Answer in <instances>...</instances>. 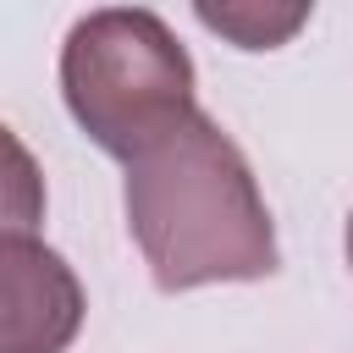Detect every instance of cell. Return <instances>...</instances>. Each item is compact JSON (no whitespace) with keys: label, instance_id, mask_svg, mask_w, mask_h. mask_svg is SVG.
I'll use <instances>...</instances> for the list:
<instances>
[{"label":"cell","instance_id":"5","mask_svg":"<svg viewBox=\"0 0 353 353\" xmlns=\"http://www.w3.org/2000/svg\"><path fill=\"white\" fill-rule=\"evenodd\" d=\"M199 22L237 50H276L309 22V6H199Z\"/></svg>","mask_w":353,"mask_h":353},{"label":"cell","instance_id":"2","mask_svg":"<svg viewBox=\"0 0 353 353\" xmlns=\"http://www.w3.org/2000/svg\"><path fill=\"white\" fill-rule=\"evenodd\" d=\"M61 94L83 138L121 165L199 110L188 50L143 6H105L72 22L61 44Z\"/></svg>","mask_w":353,"mask_h":353},{"label":"cell","instance_id":"3","mask_svg":"<svg viewBox=\"0 0 353 353\" xmlns=\"http://www.w3.org/2000/svg\"><path fill=\"white\" fill-rule=\"evenodd\" d=\"M83 314V281L50 243L0 237V353H66Z\"/></svg>","mask_w":353,"mask_h":353},{"label":"cell","instance_id":"4","mask_svg":"<svg viewBox=\"0 0 353 353\" xmlns=\"http://www.w3.org/2000/svg\"><path fill=\"white\" fill-rule=\"evenodd\" d=\"M44 221V171L33 149L0 121V237L39 232Z\"/></svg>","mask_w":353,"mask_h":353},{"label":"cell","instance_id":"6","mask_svg":"<svg viewBox=\"0 0 353 353\" xmlns=\"http://www.w3.org/2000/svg\"><path fill=\"white\" fill-rule=\"evenodd\" d=\"M342 248H347V265H353V215H347V232H342Z\"/></svg>","mask_w":353,"mask_h":353},{"label":"cell","instance_id":"1","mask_svg":"<svg viewBox=\"0 0 353 353\" xmlns=\"http://www.w3.org/2000/svg\"><path fill=\"white\" fill-rule=\"evenodd\" d=\"M121 204L160 292L265 281L281 259L248 154L204 110L127 160Z\"/></svg>","mask_w":353,"mask_h":353}]
</instances>
